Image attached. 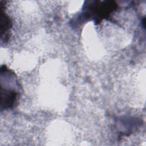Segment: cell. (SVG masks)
I'll return each mask as SVG.
<instances>
[{"mask_svg": "<svg viewBox=\"0 0 146 146\" xmlns=\"http://www.w3.org/2000/svg\"><path fill=\"white\" fill-rule=\"evenodd\" d=\"M88 3L87 2L83 9V14L86 18L93 19L96 23H99L110 17L117 8V5L113 1H92Z\"/></svg>", "mask_w": 146, "mask_h": 146, "instance_id": "1", "label": "cell"}]
</instances>
